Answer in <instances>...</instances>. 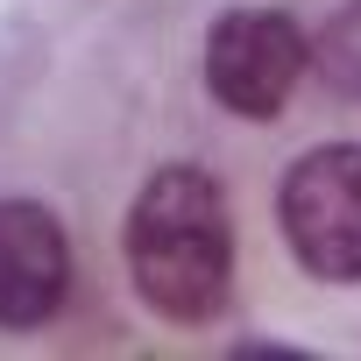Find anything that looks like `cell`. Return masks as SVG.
Returning a JSON list of instances; mask_svg holds the SVG:
<instances>
[{
  "label": "cell",
  "mask_w": 361,
  "mask_h": 361,
  "mask_svg": "<svg viewBox=\"0 0 361 361\" xmlns=\"http://www.w3.org/2000/svg\"><path fill=\"white\" fill-rule=\"evenodd\" d=\"M283 241L326 283H361V142L305 149L283 170Z\"/></svg>",
  "instance_id": "2"
},
{
  "label": "cell",
  "mask_w": 361,
  "mask_h": 361,
  "mask_svg": "<svg viewBox=\"0 0 361 361\" xmlns=\"http://www.w3.org/2000/svg\"><path fill=\"white\" fill-rule=\"evenodd\" d=\"M312 64H319V78L340 99H361V0H347V8L326 22V36L312 43Z\"/></svg>",
  "instance_id": "5"
},
{
  "label": "cell",
  "mask_w": 361,
  "mask_h": 361,
  "mask_svg": "<svg viewBox=\"0 0 361 361\" xmlns=\"http://www.w3.org/2000/svg\"><path fill=\"white\" fill-rule=\"evenodd\" d=\"M71 290V241L64 220L36 199H0V326H43Z\"/></svg>",
  "instance_id": "4"
},
{
  "label": "cell",
  "mask_w": 361,
  "mask_h": 361,
  "mask_svg": "<svg viewBox=\"0 0 361 361\" xmlns=\"http://www.w3.org/2000/svg\"><path fill=\"white\" fill-rule=\"evenodd\" d=\"M305 64H312V43L283 8H227L206 36V85L241 121H276Z\"/></svg>",
  "instance_id": "3"
},
{
  "label": "cell",
  "mask_w": 361,
  "mask_h": 361,
  "mask_svg": "<svg viewBox=\"0 0 361 361\" xmlns=\"http://www.w3.org/2000/svg\"><path fill=\"white\" fill-rule=\"evenodd\" d=\"M128 276L142 290L149 312L199 326L227 305L234 283V213L220 177L170 163L156 170L149 185L128 206Z\"/></svg>",
  "instance_id": "1"
}]
</instances>
